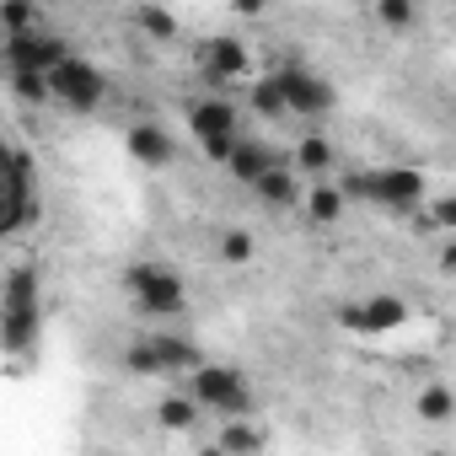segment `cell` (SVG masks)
Here are the masks:
<instances>
[{"mask_svg": "<svg viewBox=\"0 0 456 456\" xmlns=\"http://www.w3.org/2000/svg\"><path fill=\"white\" fill-rule=\"evenodd\" d=\"M199 360H204L199 344H193L188 333H172V328H151L145 338H134V344L118 354V365H124L129 376H145V381H156V376H188Z\"/></svg>", "mask_w": 456, "mask_h": 456, "instance_id": "cell-3", "label": "cell"}, {"mask_svg": "<svg viewBox=\"0 0 456 456\" xmlns=\"http://www.w3.org/2000/svg\"><path fill=\"white\" fill-rule=\"evenodd\" d=\"M253 199H258L264 209H274V215L301 209V199H306V188H301V167H296V161H274V167L253 183Z\"/></svg>", "mask_w": 456, "mask_h": 456, "instance_id": "cell-14", "label": "cell"}, {"mask_svg": "<svg viewBox=\"0 0 456 456\" xmlns=\"http://www.w3.org/2000/svg\"><path fill=\"white\" fill-rule=\"evenodd\" d=\"M49 86H54V102L70 108V113H81V118L108 102V70H102L97 60H86V54L60 60V65L49 70Z\"/></svg>", "mask_w": 456, "mask_h": 456, "instance_id": "cell-7", "label": "cell"}, {"mask_svg": "<svg viewBox=\"0 0 456 456\" xmlns=\"http://www.w3.org/2000/svg\"><path fill=\"white\" fill-rule=\"evenodd\" d=\"M199 419H204V403H199L193 392H167V397L156 403V424L172 429V435H188Z\"/></svg>", "mask_w": 456, "mask_h": 456, "instance_id": "cell-17", "label": "cell"}, {"mask_svg": "<svg viewBox=\"0 0 456 456\" xmlns=\"http://www.w3.org/2000/svg\"><path fill=\"white\" fill-rule=\"evenodd\" d=\"M124 156H129L134 167H145V172H161V167H172V161H177V140H172V129H161V124L140 118V124H129V129H124Z\"/></svg>", "mask_w": 456, "mask_h": 456, "instance_id": "cell-12", "label": "cell"}, {"mask_svg": "<svg viewBox=\"0 0 456 456\" xmlns=\"http://www.w3.org/2000/svg\"><path fill=\"white\" fill-rule=\"evenodd\" d=\"M269 6H274V0H232V12H237V17H248V22L269 17Z\"/></svg>", "mask_w": 456, "mask_h": 456, "instance_id": "cell-27", "label": "cell"}, {"mask_svg": "<svg viewBox=\"0 0 456 456\" xmlns=\"http://www.w3.org/2000/svg\"><path fill=\"white\" fill-rule=\"evenodd\" d=\"M188 392L204 403V413L215 419H237V413H253V381L237 370V365H225V360H199L188 370Z\"/></svg>", "mask_w": 456, "mask_h": 456, "instance_id": "cell-4", "label": "cell"}, {"mask_svg": "<svg viewBox=\"0 0 456 456\" xmlns=\"http://www.w3.org/2000/svg\"><path fill=\"white\" fill-rule=\"evenodd\" d=\"M435 264H440V274H451V280H456V237H445V242H440Z\"/></svg>", "mask_w": 456, "mask_h": 456, "instance_id": "cell-28", "label": "cell"}, {"mask_svg": "<svg viewBox=\"0 0 456 456\" xmlns=\"http://www.w3.org/2000/svg\"><path fill=\"white\" fill-rule=\"evenodd\" d=\"M301 209H306V220L312 225H338L344 215H349V193H344V183H312L306 188V199H301Z\"/></svg>", "mask_w": 456, "mask_h": 456, "instance_id": "cell-16", "label": "cell"}, {"mask_svg": "<svg viewBox=\"0 0 456 456\" xmlns=\"http://www.w3.org/2000/svg\"><path fill=\"white\" fill-rule=\"evenodd\" d=\"M376 22L387 28V33H413L419 28V0H376Z\"/></svg>", "mask_w": 456, "mask_h": 456, "instance_id": "cell-24", "label": "cell"}, {"mask_svg": "<svg viewBox=\"0 0 456 456\" xmlns=\"http://www.w3.org/2000/svg\"><path fill=\"white\" fill-rule=\"evenodd\" d=\"M0 344H6V354H28L44 333V296H38V274L33 269H12L6 280V317H0Z\"/></svg>", "mask_w": 456, "mask_h": 456, "instance_id": "cell-5", "label": "cell"}, {"mask_svg": "<svg viewBox=\"0 0 456 456\" xmlns=\"http://www.w3.org/2000/svg\"><path fill=\"white\" fill-rule=\"evenodd\" d=\"M193 76L209 86V92H225V86H237L253 76V49L232 33H209L193 44Z\"/></svg>", "mask_w": 456, "mask_h": 456, "instance_id": "cell-6", "label": "cell"}, {"mask_svg": "<svg viewBox=\"0 0 456 456\" xmlns=\"http://www.w3.org/2000/svg\"><path fill=\"white\" fill-rule=\"evenodd\" d=\"M413 413H419L424 424H451V419H456V392H451L445 381H429V387H419Z\"/></svg>", "mask_w": 456, "mask_h": 456, "instance_id": "cell-22", "label": "cell"}, {"mask_svg": "<svg viewBox=\"0 0 456 456\" xmlns=\"http://www.w3.org/2000/svg\"><path fill=\"white\" fill-rule=\"evenodd\" d=\"M274 81L285 86V102H290V113H301V118H328V113L338 108L333 81H328L322 70H312L306 60H280V65H274Z\"/></svg>", "mask_w": 456, "mask_h": 456, "instance_id": "cell-9", "label": "cell"}, {"mask_svg": "<svg viewBox=\"0 0 456 456\" xmlns=\"http://www.w3.org/2000/svg\"><path fill=\"white\" fill-rule=\"evenodd\" d=\"M0 54H6V76L12 70H54L60 60H70V44L44 22V28H33V33H17V38H6V49H0Z\"/></svg>", "mask_w": 456, "mask_h": 456, "instance_id": "cell-11", "label": "cell"}, {"mask_svg": "<svg viewBox=\"0 0 456 456\" xmlns=\"http://www.w3.org/2000/svg\"><path fill=\"white\" fill-rule=\"evenodd\" d=\"M424 225L440 232V237H456V193H435L424 204Z\"/></svg>", "mask_w": 456, "mask_h": 456, "instance_id": "cell-26", "label": "cell"}, {"mask_svg": "<svg viewBox=\"0 0 456 456\" xmlns=\"http://www.w3.org/2000/svg\"><path fill=\"white\" fill-rule=\"evenodd\" d=\"M248 113H258V118H290L285 86L274 81V70H269V76H258V81L248 86Z\"/></svg>", "mask_w": 456, "mask_h": 456, "instance_id": "cell-21", "label": "cell"}, {"mask_svg": "<svg viewBox=\"0 0 456 456\" xmlns=\"http://www.w3.org/2000/svg\"><path fill=\"white\" fill-rule=\"evenodd\" d=\"M290 161H296L306 177H328V172L338 167V151H333V140H328V134H301V140H296V151H290Z\"/></svg>", "mask_w": 456, "mask_h": 456, "instance_id": "cell-18", "label": "cell"}, {"mask_svg": "<svg viewBox=\"0 0 456 456\" xmlns=\"http://www.w3.org/2000/svg\"><path fill=\"white\" fill-rule=\"evenodd\" d=\"M344 193H349V204H370L387 215H419L429 204V177L419 167H403V161L354 167V172H344Z\"/></svg>", "mask_w": 456, "mask_h": 456, "instance_id": "cell-1", "label": "cell"}, {"mask_svg": "<svg viewBox=\"0 0 456 456\" xmlns=\"http://www.w3.org/2000/svg\"><path fill=\"white\" fill-rule=\"evenodd\" d=\"M183 118H188V134L199 140V145H209V140H242L237 134V124H242V113H237V102L225 97V92H199L188 108H183Z\"/></svg>", "mask_w": 456, "mask_h": 456, "instance_id": "cell-10", "label": "cell"}, {"mask_svg": "<svg viewBox=\"0 0 456 456\" xmlns=\"http://www.w3.org/2000/svg\"><path fill=\"white\" fill-rule=\"evenodd\" d=\"M264 445H269V429H264V424H253L248 413L225 419V424H220V435H215V451H264Z\"/></svg>", "mask_w": 456, "mask_h": 456, "instance_id": "cell-19", "label": "cell"}, {"mask_svg": "<svg viewBox=\"0 0 456 456\" xmlns=\"http://www.w3.org/2000/svg\"><path fill=\"white\" fill-rule=\"evenodd\" d=\"M274 161H285V156H280L269 140H237V151H232V161H225V172H232L242 188H253Z\"/></svg>", "mask_w": 456, "mask_h": 456, "instance_id": "cell-15", "label": "cell"}, {"mask_svg": "<svg viewBox=\"0 0 456 456\" xmlns=\"http://www.w3.org/2000/svg\"><path fill=\"white\" fill-rule=\"evenodd\" d=\"M215 253L232 264V269H242V264H253V258H258V237L248 232V225H225V232L215 237Z\"/></svg>", "mask_w": 456, "mask_h": 456, "instance_id": "cell-23", "label": "cell"}, {"mask_svg": "<svg viewBox=\"0 0 456 456\" xmlns=\"http://www.w3.org/2000/svg\"><path fill=\"white\" fill-rule=\"evenodd\" d=\"M338 328L344 333H354V338H387V333H397V328H408V301L403 296H392V290H376V296H365V301H338Z\"/></svg>", "mask_w": 456, "mask_h": 456, "instance_id": "cell-8", "label": "cell"}, {"mask_svg": "<svg viewBox=\"0 0 456 456\" xmlns=\"http://www.w3.org/2000/svg\"><path fill=\"white\" fill-rule=\"evenodd\" d=\"M134 28H140L151 44H172V38H177V12L161 6V0H140V6H134Z\"/></svg>", "mask_w": 456, "mask_h": 456, "instance_id": "cell-20", "label": "cell"}, {"mask_svg": "<svg viewBox=\"0 0 456 456\" xmlns=\"http://www.w3.org/2000/svg\"><path fill=\"white\" fill-rule=\"evenodd\" d=\"M118 290H124L129 306H134L140 317H151V322H177V317L188 312V285H183V274H177L172 264H161V258L129 264V269L118 274Z\"/></svg>", "mask_w": 456, "mask_h": 456, "instance_id": "cell-2", "label": "cell"}, {"mask_svg": "<svg viewBox=\"0 0 456 456\" xmlns=\"http://www.w3.org/2000/svg\"><path fill=\"white\" fill-rule=\"evenodd\" d=\"M0 28H6V38H17V33L44 28V17L33 12V0H6V6H0Z\"/></svg>", "mask_w": 456, "mask_h": 456, "instance_id": "cell-25", "label": "cell"}, {"mask_svg": "<svg viewBox=\"0 0 456 456\" xmlns=\"http://www.w3.org/2000/svg\"><path fill=\"white\" fill-rule=\"evenodd\" d=\"M38 220V177H33V161L28 151H12V199H6V232H28Z\"/></svg>", "mask_w": 456, "mask_h": 456, "instance_id": "cell-13", "label": "cell"}]
</instances>
